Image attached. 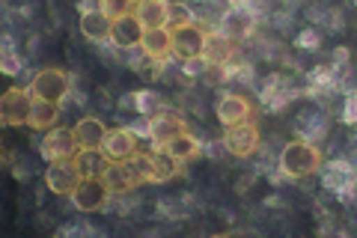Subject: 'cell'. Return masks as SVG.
I'll list each match as a JSON object with an SVG mask.
<instances>
[{"label": "cell", "instance_id": "6da1fadb", "mask_svg": "<svg viewBox=\"0 0 357 238\" xmlns=\"http://www.w3.org/2000/svg\"><path fill=\"white\" fill-rule=\"evenodd\" d=\"M321 167V152L316 149V143L310 140H295L286 143V149L280 152V173L289 179L310 176Z\"/></svg>", "mask_w": 357, "mask_h": 238}, {"label": "cell", "instance_id": "7a4b0ae2", "mask_svg": "<svg viewBox=\"0 0 357 238\" xmlns=\"http://www.w3.org/2000/svg\"><path fill=\"white\" fill-rule=\"evenodd\" d=\"M39 152H42V158H48V164L51 161H75V158L81 155V140H77V134L69 128H51L48 137L39 143Z\"/></svg>", "mask_w": 357, "mask_h": 238}, {"label": "cell", "instance_id": "3957f363", "mask_svg": "<svg viewBox=\"0 0 357 238\" xmlns=\"http://www.w3.org/2000/svg\"><path fill=\"white\" fill-rule=\"evenodd\" d=\"M107 200H110V188L105 185L102 176H96V179H81V185L72 191V206H75L77 211H86V214L102 211V209L107 206Z\"/></svg>", "mask_w": 357, "mask_h": 238}, {"label": "cell", "instance_id": "277c9868", "mask_svg": "<svg viewBox=\"0 0 357 238\" xmlns=\"http://www.w3.org/2000/svg\"><path fill=\"white\" fill-rule=\"evenodd\" d=\"M30 107H33V93L30 89L9 87L3 93V98H0V119H3L6 126H27Z\"/></svg>", "mask_w": 357, "mask_h": 238}, {"label": "cell", "instance_id": "5b68a950", "mask_svg": "<svg viewBox=\"0 0 357 238\" xmlns=\"http://www.w3.org/2000/svg\"><path fill=\"white\" fill-rule=\"evenodd\" d=\"M81 167H77V161H51V167L45 170V185H48V191H54V194L72 197V191L81 185Z\"/></svg>", "mask_w": 357, "mask_h": 238}, {"label": "cell", "instance_id": "8992f818", "mask_svg": "<svg viewBox=\"0 0 357 238\" xmlns=\"http://www.w3.org/2000/svg\"><path fill=\"white\" fill-rule=\"evenodd\" d=\"M173 33V54L178 57V60H199L206 51V36L208 33L203 27H197V24H185V27H178V30H170Z\"/></svg>", "mask_w": 357, "mask_h": 238}, {"label": "cell", "instance_id": "52a82bcc", "mask_svg": "<svg viewBox=\"0 0 357 238\" xmlns=\"http://www.w3.org/2000/svg\"><path fill=\"white\" fill-rule=\"evenodd\" d=\"M30 93L33 98H45V101H60L69 93V75L60 72V69H42L30 84Z\"/></svg>", "mask_w": 357, "mask_h": 238}, {"label": "cell", "instance_id": "ba28073f", "mask_svg": "<svg viewBox=\"0 0 357 238\" xmlns=\"http://www.w3.org/2000/svg\"><path fill=\"white\" fill-rule=\"evenodd\" d=\"M223 146H227V152L236 155V158H250L256 149H259V131H256L250 122L227 126V131H223Z\"/></svg>", "mask_w": 357, "mask_h": 238}, {"label": "cell", "instance_id": "9c48e42d", "mask_svg": "<svg viewBox=\"0 0 357 238\" xmlns=\"http://www.w3.org/2000/svg\"><path fill=\"white\" fill-rule=\"evenodd\" d=\"M182 131H185V119L178 117V113H173V110L155 113L152 122H149V140L155 143V149H164V146L170 143L173 137H178Z\"/></svg>", "mask_w": 357, "mask_h": 238}, {"label": "cell", "instance_id": "30bf717a", "mask_svg": "<svg viewBox=\"0 0 357 238\" xmlns=\"http://www.w3.org/2000/svg\"><path fill=\"white\" fill-rule=\"evenodd\" d=\"M105 185L110 188V194H128V191L137 188L143 179L137 173V167L131 161H110V167L105 170Z\"/></svg>", "mask_w": 357, "mask_h": 238}, {"label": "cell", "instance_id": "8fae6325", "mask_svg": "<svg viewBox=\"0 0 357 238\" xmlns=\"http://www.w3.org/2000/svg\"><path fill=\"white\" fill-rule=\"evenodd\" d=\"M102 152L110 161H131L137 155V137H134L131 128H114V131H107Z\"/></svg>", "mask_w": 357, "mask_h": 238}, {"label": "cell", "instance_id": "7c38bea8", "mask_svg": "<svg viewBox=\"0 0 357 238\" xmlns=\"http://www.w3.org/2000/svg\"><path fill=\"white\" fill-rule=\"evenodd\" d=\"M143 33H146V27L140 24L137 15H122V18L114 21V27H110V42H114L116 48H122V51L140 48Z\"/></svg>", "mask_w": 357, "mask_h": 238}, {"label": "cell", "instance_id": "4fadbf2b", "mask_svg": "<svg viewBox=\"0 0 357 238\" xmlns=\"http://www.w3.org/2000/svg\"><path fill=\"white\" fill-rule=\"evenodd\" d=\"M250 119V101L238 96V93H227L220 96L218 101V122L223 128L227 126H238V122H248Z\"/></svg>", "mask_w": 357, "mask_h": 238}, {"label": "cell", "instance_id": "5bb4252c", "mask_svg": "<svg viewBox=\"0 0 357 238\" xmlns=\"http://www.w3.org/2000/svg\"><path fill=\"white\" fill-rule=\"evenodd\" d=\"M232 54H236V39H229L227 33H215L211 30L206 36V51H203V60L208 66H227L232 60Z\"/></svg>", "mask_w": 357, "mask_h": 238}, {"label": "cell", "instance_id": "9a60e30c", "mask_svg": "<svg viewBox=\"0 0 357 238\" xmlns=\"http://www.w3.org/2000/svg\"><path fill=\"white\" fill-rule=\"evenodd\" d=\"M140 48L149 60H167V57L173 54V33L167 27H149L146 33H143Z\"/></svg>", "mask_w": 357, "mask_h": 238}, {"label": "cell", "instance_id": "2e32d148", "mask_svg": "<svg viewBox=\"0 0 357 238\" xmlns=\"http://www.w3.org/2000/svg\"><path fill=\"white\" fill-rule=\"evenodd\" d=\"M57 122H60V105H57V101L33 98L30 119H27L30 128H36V131H51V128H57Z\"/></svg>", "mask_w": 357, "mask_h": 238}, {"label": "cell", "instance_id": "e0dca14e", "mask_svg": "<svg viewBox=\"0 0 357 238\" xmlns=\"http://www.w3.org/2000/svg\"><path fill=\"white\" fill-rule=\"evenodd\" d=\"M75 134H77V140H81V149H102V143L107 137V128L98 117H84L75 126Z\"/></svg>", "mask_w": 357, "mask_h": 238}, {"label": "cell", "instance_id": "ac0fdd59", "mask_svg": "<svg viewBox=\"0 0 357 238\" xmlns=\"http://www.w3.org/2000/svg\"><path fill=\"white\" fill-rule=\"evenodd\" d=\"M110 27H114V18L105 15L102 9H93V13H81V33H84L89 42L110 39Z\"/></svg>", "mask_w": 357, "mask_h": 238}, {"label": "cell", "instance_id": "d6986e66", "mask_svg": "<svg viewBox=\"0 0 357 238\" xmlns=\"http://www.w3.org/2000/svg\"><path fill=\"white\" fill-rule=\"evenodd\" d=\"M167 0H137V6H134V15L140 18L143 27H164L167 24Z\"/></svg>", "mask_w": 357, "mask_h": 238}, {"label": "cell", "instance_id": "ffe728a7", "mask_svg": "<svg viewBox=\"0 0 357 238\" xmlns=\"http://www.w3.org/2000/svg\"><path fill=\"white\" fill-rule=\"evenodd\" d=\"M77 167H81L84 179H96V176H105V170L110 167V158L102 149H81V155L75 158Z\"/></svg>", "mask_w": 357, "mask_h": 238}, {"label": "cell", "instance_id": "44dd1931", "mask_svg": "<svg viewBox=\"0 0 357 238\" xmlns=\"http://www.w3.org/2000/svg\"><path fill=\"white\" fill-rule=\"evenodd\" d=\"M178 173V161L167 152V149H158L152 152V173H149V182H170V179Z\"/></svg>", "mask_w": 357, "mask_h": 238}, {"label": "cell", "instance_id": "7402d4cb", "mask_svg": "<svg viewBox=\"0 0 357 238\" xmlns=\"http://www.w3.org/2000/svg\"><path fill=\"white\" fill-rule=\"evenodd\" d=\"M220 33H227L229 39H241V36H248L250 33V15L244 13V9H232V13H227V15H220Z\"/></svg>", "mask_w": 357, "mask_h": 238}, {"label": "cell", "instance_id": "603a6c76", "mask_svg": "<svg viewBox=\"0 0 357 238\" xmlns=\"http://www.w3.org/2000/svg\"><path fill=\"white\" fill-rule=\"evenodd\" d=\"M325 185L333 188V191H349L354 185V170L345 164V161H337L325 170Z\"/></svg>", "mask_w": 357, "mask_h": 238}, {"label": "cell", "instance_id": "cb8c5ba5", "mask_svg": "<svg viewBox=\"0 0 357 238\" xmlns=\"http://www.w3.org/2000/svg\"><path fill=\"white\" fill-rule=\"evenodd\" d=\"M167 152H170L176 161H185V158H191V155H197V149H199V143H197V137L194 134H188V131H182L178 137H173L170 143L164 146Z\"/></svg>", "mask_w": 357, "mask_h": 238}, {"label": "cell", "instance_id": "d4e9b609", "mask_svg": "<svg viewBox=\"0 0 357 238\" xmlns=\"http://www.w3.org/2000/svg\"><path fill=\"white\" fill-rule=\"evenodd\" d=\"M185 24H194V15H191V6L182 3V0H170V6H167V30H178Z\"/></svg>", "mask_w": 357, "mask_h": 238}, {"label": "cell", "instance_id": "484cf974", "mask_svg": "<svg viewBox=\"0 0 357 238\" xmlns=\"http://www.w3.org/2000/svg\"><path fill=\"white\" fill-rule=\"evenodd\" d=\"M134 107L140 113H161L164 110V98L158 93H134Z\"/></svg>", "mask_w": 357, "mask_h": 238}, {"label": "cell", "instance_id": "4316f807", "mask_svg": "<svg viewBox=\"0 0 357 238\" xmlns=\"http://www.w3.org/2000/svg\"><path fill=\"white\" fill-rule=\"evenodd\" d=\"M134 6H137V0H102V13L114 21L122 15H134Z\"/></svg>", "mask_w": 357, "mask_h": 238}, {"label": "cell", "instance_id": "83f0119b", "mask_svg": "<svg viewBox=\"0 0 357 238\" xmlns=\"http://www.w3.org/2000/svg\"><path fill=\"white\" fill-rule=\"evenodd\" d=\"M18 69H21V63L13 57V48H6V51H3V72H6V75H18Z\"/></svg>", "mask_w": 357, "mask_h": 238}, {"label": "cell", "instance_id": "f1b7e54d", "mask_svg": "<svg viewBox=\"0 0 357 238\" xmlns=\"http://www.w3.org/2000/svg\"><path fill=\"white\" fill-rule=\"evenodd\" d=\"M345 122H357V93L345 98Z\"/></svg>", "mask_w": 357, "mask_h": 238}, {"label": "cell", "instance_id": "f546056e", "mask_svg": "<svg viewBox=\"0 0 357 238\" xmlns=\"http://www.w3.org/2000/svg\"><path fill=\"white\" fill-rule=\"evenodd\" d=\"M301 45H319V36L316 33H304V36H301Z\"/></svg>", "mask_w": 357, "mask_h": 238}, {"label": "cell", "instance_id": "4dcf8cb0", "mask_svg": "<svg viewBox=\"0 0 357 238\" xmlns=\"http://www.w3.org/2000/svg\"><path fill=\"white\" fill-rule=\"evenodd\" d=\"M232 3H236L238 9H244V6H250V3H253V0H232Z\"/></svg>", "mask_w": 357, "mask_h": 238}, {"label": "cell", "instance_id": "1f68e13d", "mask_svg": "<svg viewBox=\"0 0 357 238\" xmlns=\"http://www.w3.org/2000/svg\"><path fill=\"white\" fill-rule=\"evenodd\" d=\"M203 3H208V0H203Z\"/></svg>", "mask_w": 357, "mask_h": 238}]
</instances>
